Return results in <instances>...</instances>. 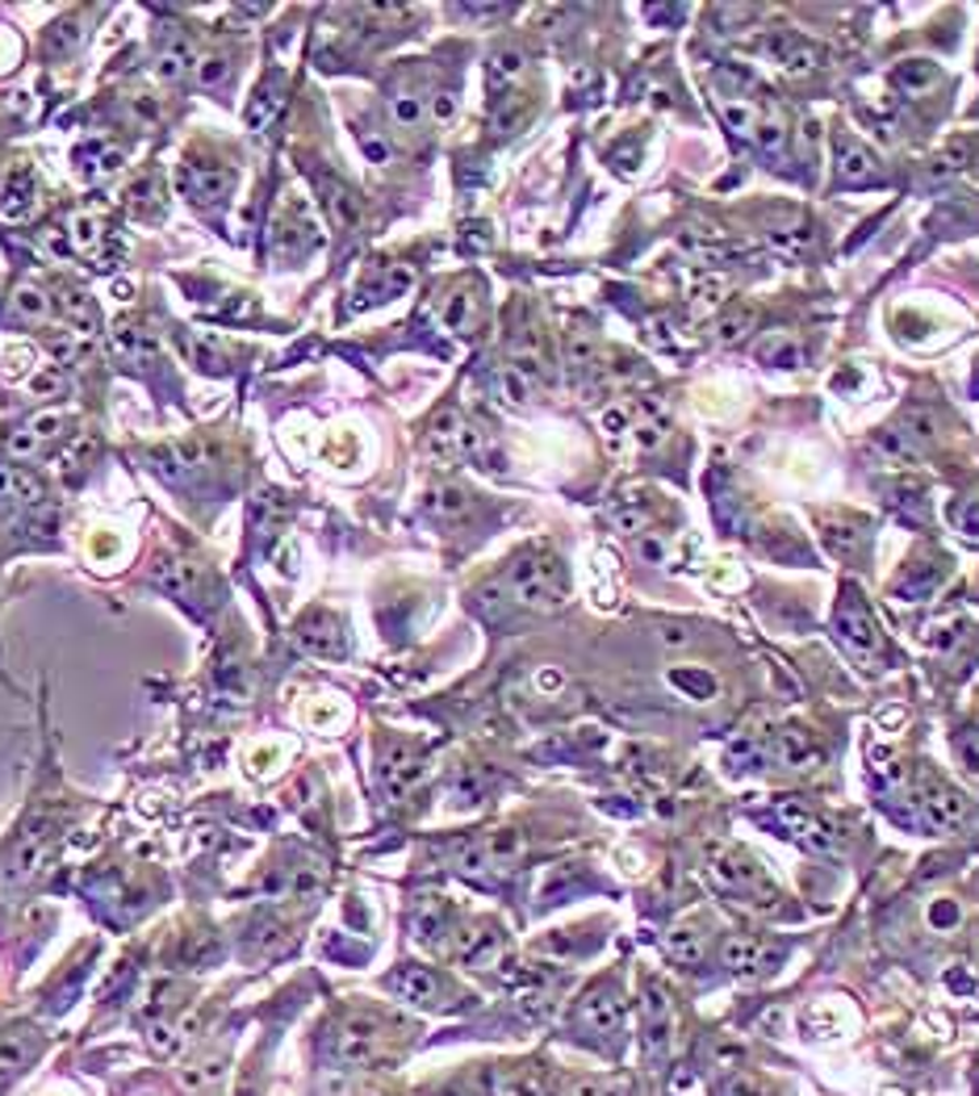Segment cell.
I'll use <instances>...</instances> for the list:
<instances>
[{
	"instance_id": "obj_48",
	"label": "cell",
	"mask_w": 979,
	"mask_h": 1096,
	"mask_svg": "<svg viewBox=\"0 0 979 1096\" xmlns=\"http://www.w3.org/2000/svg\"><path fill=\"white\" fill-rule=\"evenodd\" d=\"M942 164L946 168H967L971 164V139H951L942 146Z\"/></svg>"
},
{
	"instance_id": "obj_9",
	"label": "cell",
	"mask_w": 979,
	"mask_h": 1096,
	"mask_svg": "<svg viewBox=\"0 0 979 1096\" xmlns=\"http://www.w3.org/2000/svg\"><path fill=\"white\" fill-rule=\"evenodd\" d=\"M640 1009H645V1038H649V1050L653 1055H662L665 1050V1038H670V992H665L658 980H649L640 987Z\"/></svg>"
},
{
	"instance_id": "obj_42",
	"label": "cell",
	"mask_w": 979,
	"mask_h": 1096,
	"mask_svg": "<svg viewBox=\"0 0 979 1096\" xmlns=\"http://www.w3.org/2000/svg\"><path fill=\"white\" fill-rule=\"evenodd\" d=\"M825 540H829V548H834L837 557H859V545H863V532L854 527V523H834L829 532H825Z\"/></svg>"
},
{
	"instance_id": "obj_24",
	"label": "cell",
	"mask_w": 979,
	"mask_h": 1096,
	"mask_svg": "<svg viewBox=\"0 0 979 1096\" xmlns=\"http://www.w3.org/2000/svg\"><path fill=\"white\" fill-rule=\"evenodd\" d=\"M105 239H110V231H105V222H101L97 214H76V218H72V247H76L80 256H88V260H105Z\"/></svg>"
},
{
	"instance_id": "obj_28",
	"label": "cell",
	"mask_w": 979,
	"mask_h": 1096,
	"mask_svg": "<svg viewBox=\"0 0 979 1096\" xmlns=\"http://www.w3.org/2000/svg\"><path fill=\"white\" fill-rule=\"evenodd\" d=\"M381 775H385V787H390V795H403L406 787H415L419 775H423V762L419 757H410V750H398L385 766H381Z\"/></svg>"
},
{
	"instance_id": "obj_14",
	"label": "cell",
	"mask_w": 979,
	"mask_h": 1096,
	"mask_svg": "<svg viewBox=\"0 0 979 1096\" xmlns=\"http://www.w3.org/2000/svg\"><path fill=\"white\" fill-rule=\"evenodd\" d=\"M377 1046H381V1025L373 1017H352L344 1025V1034H340V1059L365 1063V1059L377 1055Z\"/></svg>"
},
{
	"instance_id": "obj_38",
	"label": "cell",
	"mask_w": 979,
	"mask_h": 1096,
	"mask_svg": "<svg viewBox=\"0 0 979 1096\" xmlns=\"http://www.w3.org/2000/svg\"><path fill=\"white\" fill-rule=\"evenodd\" d=\"M925 921H929V929H938V933H951L954 925L963 921V913H958V900H951V895H942V900H929V908H925Z\"/></svg>"
},
{
	"instance_id": "obj_47",
	"label": "cell",
	"mask_w": 979,
	"mask_h": 1096,
	"mask_svg": "<svg viewBox=\"0 0 979 1096\" xmlns=\"http://www.w3.org/2000/svg\"><path fill=\"white\" fill-rule=\"evenodd\" d=\"M428 114H432L435 126L453 122V117H457V92H435L432 101H428Z\"/></svg>"
},
{
	"instance_id": "obj_15",
	"label": "cell",
	"mask_w": 979,
	"mask_h": 1096,
	"mask_svg": "<svg viewBox=\"0 0 979 1096\" xmlns=\"http://www.w3.org/2000/svg\"><path fill=\"white\" fill-rule=\"evenodd\" d=\"M457 954H461L465 967H490V963H498V954H503V933H498L494 925L465 929L461 938H457Z\"/></svg>"
},
{
	"instance_id": "obj_8",
	"label": "cell",
	"mask_w": 979,
	"mask_h": 1096,
	"mask_svg": "<svg viewBox=\"0 0 979 1096\" xmlns=\"http://www.w3.org/2000/svg\"><path fill=\"white\" fill-rule=\"evenodd\" d=\"M837 180L841 184H875L879 180V160L875 151L863 146L854 135H837Z\"/></svg>"
},
{
	"instance_id": "obj_51",
	"label": "cell",
	"mask_w": 979,
	"mask_h": 1096,
	"mask_svg": "<svg viewBox=\"0 0 979 1096\" xmlns=\"http://www.w3.org/2000/svg\"><path fill=\"white\" fill-rule=\"evenodd\" d=\"M958 527H963L967 536H979V498H971V502L958 511Z\"/></svg>"
},
{
	"instance_id": "obj_6",
	"label": "cell",
	"mask_w": 979,
	"mask_h": 1096,
	"mask_svg": "<svg viewBox=\"0 0 979 1096\" xmlns=\"http://www.w3.org/2000/svg\"><path fill=\"white\" fill-rule=\"evenodd\" d=\"M771 753H775L778 766L804 770V775L825 766V750L812 741V732H804V728H775L771 732Z\"/></svg>"
},
{
	"instance_id": "obj_11",
	"label": "cell",
	"mask_w": 979,
	"mask_h": 1096,
	"mask_svg": "<svg viewBox=\"0 0 979 1096\" xmlns=\"http://www.w3.org/2000/svg\"><path fill=\"white\" fill-rule=\"evenodd\" d=\"M837 636L846 640V649L850 653H859L863 662L875 658V649H879V633H875V624H870V615H866L859 603H846L837 611Z\"/></svg>"
},
{
	"instance_id": "obj_36",
	"label": "cell",
	"mask_w": 979,
	"mask_h": 1096,
	"mask_svg": "<svg viewBox=\"0 0 979 1096\" xmlns=\"http://www.w3.org/2000/svg\"><path fill=\"white\" fill-rule=\"evenodd\" d=\"M753 139L762 151H783L787 146V122L778 110H766V114H758V126H753Z\"/></svg>"
},
{
	"instance_id": "obj_4",
	"label": "cell",
	"mask_w": 979,
	"mask_h": 1096,
	"mask_svg": "<svg viewBox=\"0 0 979 1096\" xmlns=\"http://www.w3.org/2000/svg\"><path fill=\"white\" fill-rule=\"evenodd\" d=\"M775 820L787 829L791 837H800L804 845L812 850H821V854H829V850H841V833H837L834 825L825 820V816H816V812H808L804 804H778L775 808Z\"/></svg>"
},
{
	"instance_id": "obj_43",
	"label": "cell",
	"mask_w": 979,
	"mask_h": 1096,
	"mask_svg": "<svg viewBox=\"0 0 979 1096\" xmlns=\"http://www.w3.org/2000/svg\"><path fill=\"white\" fill-rule=\"evenodd\" d=\"M771 247H775L778 256H804L808 231L804 227H775L771 231Z\"/></svg>"
},
{
	"instance_id": "obj_34",
	"label": "cell",
	"mask_w": 979,
	"mask_h": 1096,
	"mask_svg": "<svg viewBox=\"0 0 979 1096\" xmlns=\"http://www.w3.org/2000/svg\"><path fill=\"white\" fill-rule=\"evenodd\" d=\"M34 1055V1038L26 1030H13V1034H0V1071H17L29 1063Z\"/></svg>"
},
{
	"instance_id": "obj_20",
	"label": "cell",
	"mask_w": 979,
	"mask_h": 1096,
	"mask_svg": "<svg viewBox=\"0 0 979 1096\" xmlns=\"http://www.w3.org/2000/svg\"><path fill=\"white\" fill-rule=\"evenodd\" d=\"M665 954H670L674 963H683V967H699V963L708 958V933L695 929V925H674V929L665 933Z\"/></svg>"
},
{
	"instance_id": "obj_39",
	"label": "cell",
	"mask_w": 979,
	"mask_h": 1096,
	"mask_svg": "<svg viewBox=\"0 0 979 1096\" xmlns=\"http://www.w3.org/2000/svg\"><path fill=\"white\" fill-rule=\"evenodd\" d=\"M758 360H783V369H796L800 365V347H796V340H787V335H771L766 344L758 347Z\"/></svg>"
},
{
	"instance_id": "obj_3",
	"label": "cell",
	"mask_w": 979,
	"mask_h": 1096,
	"mask_svg": "<svg viewBox=\"0 0 979 1096\" xmlns=\"http://www.w3.org/2000/svg\"><path fill=\"white\" fill-rule=\"evenodd\" d=\"M925 820H929V829H938V833H963L967 825H971V800L951 787V782L942 779H929L925 782Z\"/></svg>"
},
{
	"instance_id": "obj_31",
	"label": "cell",
	"mask_w": 979,
	"mask_h": 1096,
	"mask_svg": "<svg viewBox=\"0 0 979 1096\" xmlns=\"http://www.w3.org/2000/svg\"><path fill=\"white\" fill-rule=\"evenodd\" d=\"M565 360H570V369L574 373H590V369H599V344H595V335L590 331H570V340H565Z\"/></svg>"
},
{
	"instance_id": "obj_1",
	"label": "cell",
	"mask_w": 979,
	"mask_h": 1096,
	"mask_svg": "<svg viewBox=\"0 0 979 1096\" xmlns=\"http://www.w3.org/2000/svg\"><path fill=\"white\" fill-rule=\"evenodd\" d=\"M507 590L519 607H532V611H552V607L565 603L570 595V577H565V565L552 557V552H532L511 565V577H507Z\"/></svg>"
},
{
	"instance_id": "obj_45",
	"label": "cell",
	"mask_w": 979,
	"mask_h": 1096,
	"mask_svg": "<svg viewBox=\"0 0 979 1096\" xmlns=\"http://www.w3.org/2000/svg\"><path fill=\"white\" fill-rule=\"evenodd\" d=\"M691 297L699 302V306H716V302L724 297V277H712V272H703V277L695 281Z\"/></svg>"
},
{
	"instance_id": "obj_32",
	"label": "cell",
	"mask_w": 979,
	"mask_h": 1096,
	"mask_svg": "<svg viewBox=\"0 0 979 1096\" xmlns=\"http://www.w3.org/2000/svg\"><path fill=\"white\" fill-rule=\"evenodd\" d=\"M469 507H473V498H469L461 486H435L432 490V511L444 523L465 520V515H469Z\"/></svg>"
},
{
	"instance_id": "obj_17",
	"label": "cell",
	"mask_w": 979,
	"mask_h": 1096,
	"mask_svg": "<svg viewBox=\"0 0 979 1096\" xmlns=\"http://www.w3.org/2000/svg\"><path fill=\"white\" fill-rule=\"evenodd\" d=\"M42 498V482L29 473V469H17V464H0V511L9 507H29Z\"/></svg>"
},
{
	"instance_id": "obj_27",
	"label": "cell",
	"mask_w": 979,
	"mask_h": 1096,
	"mask_svg": "<svg viewBox=\"0 0 979 1096\" xmlns=\"http://www.w3.org/2000/svg\"><path fill=\"white\" fill-rule=\"evenodd\" d=\"M327 214L335 218V227H344V231H352V227H360V218H365V209H360V197L352 193V189H344V184H327Z\"/></svg>"
},
{
	"instance_id": "obj_35",
	"label": "cell",
	"mask_w": 979,
	"mask_h": 1096,
	"mask_svg": "<svg viewBox=\"0 0 979 1096\" xmlns=\"http://www.w3.org/2000/svg\"><path fill=\"white\" fill-rule=\"evenodd\" d=\"M519 76H523V51H516V47H503V51H494V55H490V88L511 85V80H519Z\"/></svg>"
},
{
	"instance_id": "obj_40",
	"label": "cell",
	"mask_w": 979,
	"mask_h": 1096,
	"mask_svg": "<svg viewBox=\"0 0 979 1096\" xmlns=\"http://www.w3.org/2000/svg\"><path fill=\"white\" fill-rule=\"evenodd\" d=\"M721 114L733 135H753V126H758V105H749V101H724Z\"/></svg>"
},
{
	"instance_id": "obj_25",
	"label": "cell",
	"mask_w": 979,
	"mask_h": 1096,
	"mask_svg": "<svg viewBox=\"0 0 979 1096\" xmlns=\"http://www.w3.org/2000/svg\"><path fill=\"white\" fill-rule=\"evenodd\" d=\"M13 315L26 318V322H51L59 315V302L47 293V289L22 285L13 293Z\"/></svg>"
},
{
	"instance_id": "obj_50",
	"label": "cell",
	"mask_w": 979,
	"mask_h": 1096,
	"mask_svg": "<svg viewBox=\"0 0 979 1096\" xmlns=\"http://www.w3.org/2000/svg\"><path fill=\"white\" fill-rule=\"evenodd\" d=\"M674 683H678V687H691V691H703V699L716 694V678H708V674H674Z\"/></svg>"
},
{
	"instance_id": "obj_12",
	"label": "cell",
	"mask_w": 979,
	"mask_h": 1096,
	"mask_svg": "<svg viewBox=\"0 0 979 1096\" xmlns=\"http://www.w3.org/2000/svg\"><path fill=\"white\" fill-rule=\"evenodd\" d=\"M297 645L302 649H310L318 658H340L344 653V633H340V624L327 615V611H315V615H306L302 624H297Z\"/></svg>"
},
{
	"instance_id": "obj_44",
	"label": "cell",
	"mask_w": 979,
	"mask_h": 1096,
	"mask_svg": "<svg viewBox=\"0 0 979 1096\" xmlns=\"http://www.w3.org/2000/svg\"><path fill=\"white\" fill-rule=\"evenodd\" d=\"M954 753H958V766H963V775L979 787V732H963L958 741H954Z\"/></svg>"
},
{
	"instance_id": "obj_52",
	"label": "cell",
	"mask_w": 979,
	"mask_h": 1096,
	"mask_svg": "<svg viewBox=\"0 0 979 1096\" xmlns=\"http://www.w3.org/2000/svg\"><path fill=\"white\" fill-rule=\"evenodd\" d=\"M360 146H365V155H369L373 164H385V160H390V146L381 143V139H373V135H360Z\"/></svg>"
},
{
	"instance_id": "obj_56",
	"label": "cell",
	"mask_w": 979,
	"mask_h": 1096,
	"mask_svg": "<svg viewBox=\"0 0 979 1096\" xmlns=\"http://www.w3.org/2000/svg\"><path fill=\"white\" fill-rule=\"evenodd\" d=\"M662 640L665 645H678V649H683V645H691V636L683 633V628H662Z\"/></svg>"
},
{
	"instance_id": "obj_21",
	"label": "cell",
	"mask_w": 979,
	"mask_h": 1096,
	"mask_svg": "<svg viewBox=\"0 0 979 1096\" xmlns=\"http://www.w3.org/2000/svg\"><path fill=\"white\" fill-rule=\"evenodd\" d=\"M753 322H758V310L746 306V302H733V306H724L716 322H712V340L721 347H733L741 344L749 331H753Z\"/></svg>"
},
{
	"instance_id": "obj_30",
	"label": "cell",
	"mask_w": 979,
	"mask_h": 1096,
	"mask_svg": "<svg viewBox=\"0 0 979 1096\" xmlns=\"http://www.w3.org/2000/svg\"><path fill=\"white\" fill-rule=\"evenodd\" d=\"M277 105H281V88H277V76H268V80L256 88L252 105H247V126H252V130H264V126L277 117Z\"/></svg>"
},
{
	"instance_id": "obj_37",
	"label": "cell",
	"mask_w": 979,
	"mask_h": 1096,
	"mask_svg": "<svg viewBox=\"0 0 979 1096\" xmlns=\"http://www.w3.org/2000/svg\"><path fill=\"white\" fill-rule=\"evenodd\" d=\"M804 1030L808 1038H837L841 1030H846V1021L829 1012V1005H816V1009L804 1012Z\"/></svg>"
},
{
	"instance_id": "obj_55",
	"label": "cell",
	"mask_w": 979,
	"mask_h": 1096,
	"mask_svg": "<svg viewBox=\"0 0 979 1096\" xmlns=\"http://www.w3.org/2000/svg\"><path fill=\"white\" fill-rule=\"evenodd\" d=\"M536 687H541V691H557V687H561V674H557V670H548V674L541 670V674H536Z\"/></svg>"
},
{
	"instance_id": "obj_23",
	"label": "cell",
	"mask_w": 979,
	"mask_h": 1096,
	"mask_svg": "<svg viewBox=\"0 0 979 1096\" xmlns=\"http://www.w3.org/2000/svg\"><path fill=\"white\" fill-rule=\"evenodd\" d=\"M390 122L406 130V135H415V130H423L432 114H428V97H419L415 88H403V92H394L390 97Z\"/></svg>"
},
{
	"instance_id": "obj_41",
	"label": "cell",
	"mask_w": 979,
	"mask_h": 1096,
	"mask_svg": "<svg viewBox=\"0 0 979 1096\" xmlns=\"http://www.w3.org/2000/svg\"><path fill=\"white\" fill-rule=\"evenodd\" d=\"M29 197V173H9L0 180V209H22Z\"/></svg>"
},
{
	"instance_id": "obj_33",
	"label": "cell",
	"mask_w": 979,
	"mask_h": 1096,
	"mask_svg": "<svg viewBox=\"0 0 979 1096\" xmlns=\"http://www.w3.org/2000/svg\"><path fill=\"white\" fill-rule=\"evenodd\" d=\"M875 453L883 457V461L892 464V469H904V464H917V448L900 435V428H888V432L875 439Z\"/></svg>"
},
{
	"instance_id": "obj_53",
	"label": "cell",
	"mask_w": 979,
	"mask_h": 1096,
	"mask_svg": "<svg viewBox=\"0 0 979 1096\" xmlns=\"http://www.w3.org/2000/svg\"><path fill=\"white\" fill-rule=\"evenodd\" d=\"M640 557H649V561H662V557H665V540H662V536L645 532V540H640Z\"/></svg>"
},
{
	"instance_id": "obj_5",
	"label": "cell",
	"mask_w": 979,
	"mask_h": 1096,
	"mask_svg": "<svg viewBox=\"0 0 979 1096\" xmlns=\"http://www.w3.org/2000/svg\"><path fill=\"white\" fill-rule=\"evenodd\" d=\"M721 963L737 976H766V971H775V963H783V951L758 942V938H746V933H733V938H724Z\"/></svg>"
},
{
	"instance_id": "obj_13",
	"label": "cell",
	"mask_w": 979,
	"mask_h": 1096,
	"mask_svg": "<svg viewBox=\"0 0 979 1096\" xmlns=\"http://www.w3.org/2000/svg\"><path fill=\"white\" fill-rule=\"evenodd\" d=\"M155 72L164 80H185L189 72H198V47L185 38V34H164L160 38V51H155Z\"/></svg>"
},
{
	"instance_id": "obj_16",
	"label": "cell",
	"mask_w": 979,
	"mask_h": 1096,
	"mask_svg": "<svg viewBox=\"0 0 979 1096\" xmlns=\"http://www.w3.org/2000/svg\"><path fill=\"white\" fill-rule=\"evenodd\" d=\"M582 1021L595 1030V1034H615L624 1025V1001L611 992V987H599L582 1001Z\"/></svg>"
},
{
	"instance_id": "obj_54",
	"label": "cell",
	"mask_w": 979,
	"mask_h": 1096,
	"mask_svg": "<svg viewBox=\"0 0 979 1096\" xmlns=\"http://www.w3.org/2000/svg\"><path fill=\"white\" fill-rule=\"evenodd\" d=\"M331 721H340V708H331V703L310 708V724H315V728H322V724H331Z\"/></svg>"
},
{
	"instance_id": "obj_57",
	"label": "cell",
	"mask_w": 979,
	"mask_h": 1096,
	"mask_svg": "<svg viewBox=\"0 0 979 1096\" xmlns=\"http://www.w3.org/2000/svg\"><path fill=\"white\" fill-rule=\"evenodd\" d=\"M976 184H979V168H976Z\"/></svg>"
},
{
	"instance_id": "obj_10",
	"label": "cell",
	"mask_w": 979,
	"mask_h": 1096,
	"mask_svg": "<svg viewBox=\"0 0 979 1096\" xmlns=\"http://www.w3.org/2000/svg\"><path fill=\"white\" fill-rule=\"evenodd\" d=\"M114 347L117 356L126 360V365H160V356H164V344H160V335L143 327V322H122L114 331Z\"/></svg>"
},
{
	"instance_id": "obj_19",
	"label": "cell",
	"mask_w": 979,
	"mask_h": 1096,
	"mask_svg": "<svg viewBox=\"0 0 979 1096\" xmlns=\"http://www.w3.org/2000/svg\"><path fill=\"white\" fill-rule=\"evenodd\" d=\"M390 987H394L403 1001H415V1005H440V992H444L428 967H403V971L390 980Z\"/></svg>"
},
{
	"instance_id": "obj_46",
	"label": "cell",
	"mask_w": 979,
	"mask_h": 1096,
	"mask_svg": "<svg viewBox=\"0 0 979 1096\" xmlns=\"http://www.w3.org/2000/svg\"><path fill=\"white\" fill-rule=\"evenodd\" d=\"M285 745H281V741H268V745H256V750H252V770H256V775H268V770H277V766H272V762H277V757H285Z\"/></svg>"
},
{
	"instance_id": "obj_18",
	"label": "cell",
	"mask_w": 979,
	"mask_h": 1096,
	"mask_svg": "<svg viewBox=\"0 0 979 1096\" xmlns=\"http://www.w3.org/2000/svg\"><path fill=\"white\" fill-rule=\"evenodd\" d=\"M482 318V297L473 289H457L453 297H444V310H440V322L453 331V335H469Z\"/></svg>"
},
{
	"instance_id": "obj_7",
	"label": "cell",
	"mask_w": 979,
	"mask_h": 1096,
	"mask_svg": "<svg viewBox=\"0 0 979 1096\" xmlns=\"http://www.w3.org/2000/svg\"><path fill=\"white\" fill-rule=\"evenodd\" d=\"M180 184L193 202H227L234 193V168L231 164H185Z\"/></svg>"
},
{
	"instance_id": "obj_22",
	"label": "cell",
	"mask_w": 979,
	"mask_h": 1096,
	"mask_svg": "<svg viewBox=\"0 0 979 1096\" xmlns=\"http://www.w3.org/2000/svg\"><path fill=\"white\" fill-rule=\"evenodd\" d=\"M892 85L900 88V92H908V97H925L929 88L942 85V72H938V63H929V59H904V63H895Z\"/></svg>"
},
{
	"instance_id": "obj_29",
	"label": "cell",
	"mask_w": 979,
	"mask_h": 1096,
	"mask_svg": "<svg viewBox=\"0 0 979 1096\" xmlns=\"http://www.w3.org/2000/svg\"><path fill=\"white\" fill-rule=\"evenodd\" d=\"M938 432H942V428H938V415H933V410H925V406L908 410V415L900 419V435H904V439H908L917 453H921L925 444H933V439H938Z\"/></svg>"
},
{
	"instance_id": "obj_26",
	"label": "cell",
	"mask_w": 979,
	"mask_h": 1096,
	"mask_svg": "<svg viewBox=\"0 0 979 1096\" xmlns=\"http://www.w3.org/2000/svg\"><path fill=\"white\" fill-rule=\"evenodd\" d=\"M490 1093L494 1096H545L541 1088V1075L527 1068H498L494 1080H490Z\"/></svg>"
},
{
	"instance_id": "obj_49",
	"label": "cell",
	"mask_w": 979,
	"mask_h": 1096,
	"mask_svg": "<svg viewBox=\"0 0 979 1096\" xmlns=\"http://www.w3.org/2000/svg\"><path fill=\"white\" fill-rule=\"evenodd\" d=\"M628 1088L624 1084H603V1080H582L574 1088V1096H624Z\"/></svg>"
},
{
	"instance_id": "obj_2",
	"label": "cell",
	"mask_w": 979,
	"mask_h": 1096,
	"mask_svg": "<svg viewBox=\"0 0 979 1096\" xmlns=\"http://www.w3.org/2000/svg\"><path fill=\"white\" fill-rule=\"evenodd\" d=\"M708 875H712V883L721 892L741 895L749 904H771L775 900V888H771L766 870L741 845H724V841L708 845Z\"/></svg>"
}]
</instances>
